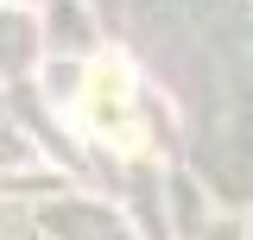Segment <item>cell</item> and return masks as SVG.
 <instances>
[{"label":"cell","instance_id":"6da1fadb","mask_svg":"<svg viewBox=\"0 0 253 240\" xmlns=\"http://www.w3.org/2000/svg\"><path fill=\"white\" fill-rule=\"evenodd\" d=\"M89 120H95V133H108L114 146H139V133H133V114H126V70L121 63H95L89 70Z\"/></svg>","mask_w":253,"mask_h":240}]
</instances>
